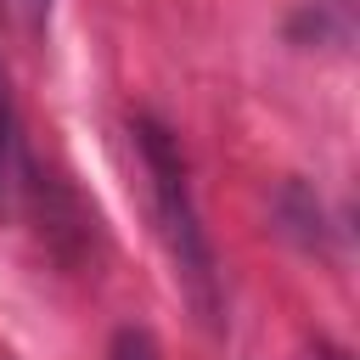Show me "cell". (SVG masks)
Segmentation results:
<instances>
[{"label": "cell", "mask_w": 360, "mask_h": 360, "mask_svg": "<svg viewBox=\"0 0 360 360\" xmlns=\"http://www.w3.org/2000/svg\"><path fill=\"white\" fill-rule=\"evenodd\" d=\"M135 152H141V169H146V186H152V214H158L163 248L174 259V281L186 287L191 309L214 321L219 315V270H214V248H208V231H202V214H197V197H191L186 152L174 141V129L158 124L152 112L135 118Z\"/></svg>", "instance_id": "6da1fadb"}, {"label": "cell", "mask_w": 360, "mask_h": 360, "mask_svg": "<svg viewBox=\"0 0 360 360\" xmlns=\"http://www.w3.org/2000/svg\"><path fill=\"white\" fill-rule=\"evenodd\" d=\"M22 174H28V158H22V118H17L11 84H6V73H0V208L17 202Z\"/></svg>", "instance_id": "7a4b0ae2"}, {"label": "cell", "mask_w": 360, "mask_h": 360, "mask_svg": "<svg viewBox=\"0 0 360 360\" xmlns=\"http://www.w3.org/2000/svg\"><path fill=\"white\" fill-rule=\"evenodd\" d=\"M107 360H163V354H158V338H152L146 326H118Z\"/></svg>", "instance_id": "3957f363"}, {"label": "cell", "mask_w": 360, "mask_h": 360, "mask_svg": "<svg viewBox=\"0 0 360 360\" xmlns=\"http://www.w3.org/2000/svg\"><path fill=\"white\" fill-rule=\"evenodd\" d=\"M22 6H28V17H34V22H39L45 11H51V0H22Z\"/></svg>", "instance_id": "277c9868"}]
</instances>
